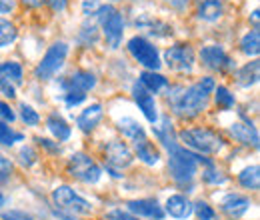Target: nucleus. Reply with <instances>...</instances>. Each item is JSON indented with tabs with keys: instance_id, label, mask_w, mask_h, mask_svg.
Segmentation results:
<instances>
[{
	"instance_id": "nucleus-1",
	"label": "nucleus",
	"mask_w": 260,
	"mask_h": 220,
	"mask_svg": "<svg viewBox=\"0 0 260 220\" xmlns=\"http://www.w3.org/2000/svg\"><path fill=\"white\" fill-rule=\"evenodd\" d=\"M216 84H214V78L206 76L202 80H198L196 84L188 86V88H182V86H174L168 90V102H170V108L174 110L176 116L188 120V118H194L198 116L208 100L210 95L214 92Z\"/></svg>"
},
{
	"instance_id": "nucleus-2",
	"label": "nucleus",
	"mask_w": 260,
	"mask_h": 220,
	"mask_svg": "<svg viewBox=\"0 0 260 220\" xmlns=\"http://www.w3.org/2000/svg\"><path fill=\"white\" fill-rule=\"evenodd\" d=\"M164 146L168 150V168H170V174H172V178L178 184H190L192 182L198 164H202V162L206 166L212 164L210 160L202 158V154H196L192 150L180 146L176 140H170Z\"/></svg>"
},
{
	"instance_id": "nucleus-3",
	"label": "nucleus",
	"mask_w": 260,
	"mask_h": 220,
	"mask_svg": "<svg viewBox=\"0 0 260 220\" xmlns=\"http://www.w3.org/2000/svg\"><path fill=\"white\" fill-rule=\"evenodd\" d=\"M180 142L192 150L196 154H216L218 150H222L224 146V140L218 132L214 130H208V128H188V130H182L178 134Z\"/></svg>"
},
{
	"instance_id": "nucleus-4",
	"label": "nucleus",
	"mask_w": 260,
	"mask_h": 220,
	"mask_svg": "<svg viewBox=\"0 0 260 220\" xmlns=\"http://www.w3.org/2000/svg\"><path fill=\"white\" fill-rule=\"evenodd\" d=\"M52 200L58 206L54 214L64 220H74L76 216L90 214V210H92L90 202L84 200L80 194H76L70 186H58V188H54Z\"/></svg>"
},
{
	"instance_id": "nucleus-5",
	"label": "nucleus",
	"mask_w": 260,
	"mask_h": 220,
	"mask_svg": "<svg viewBox=\"0 0 260 220\" xmlns=\"http://www.w3.org/2000/svg\"><path fill=\"white\" fill-rule=\"evenodd\" d=\"M98 20L102 24V30H104V36H106V42L110 48H118L120 42H122V34H124V20H122V14L118 10H114L110 4L102 6L96 10Z\"/></svg>"
},
{
	"instance_id": "nucleus-6",
	"label": "nucleus",
	"mask_w": 260,
	"mask_h": 220,
	"mask_svg": "<svg viewBox=\"0 0 260 220\" xmlns=\"http://www.w3.org/2000/svg\"><path fill=\"white\" fill-rule=\"evenodd\" d=\"M66 56H68V46H66L64 42L52 44V46L48 48V52L44 54V58L40 60V64L36 66L34 76H36L38 80H50V78H54V74L62 68Z\"/></svg>"
},
{
	"instance_id": "nucleus-7",
	"label": "nucleus",
	"mask_w": 260,
	"mask_h": 220,
	"mask_svg": "<svg viewBox=\"0 0 260 220\" xmlns=\"http://www.w3.org/2000/svg\"><path fill=\"white\" fill-rule=\"evenodd\" d=\"M68 172H70L76 180L86 182V184H94V182L100 180V176H102L100 166H98L92 158L82 154V152L70 156V160H68Z\"/></svg>"
},
{
	"instance_id": "nucleus-8",
	"label": "nucleus",
	"mask_w": 260,
	"mask_h": 220,
	"mask_svg": "<svg viewBox=\"0 0 260 220\" xmlns=\"http://www.w3.org/2000/svg\"><path fill=\"white\" fill-rule=\"evenodd\" d=\"M104 160H106V170H108L114 178H120L118 170L130 166L134 156H132L130 148L124 142L112 140V142H108V144L104 146Z\"/></svg>"
},
{
	"instance_id": "nucleus-9",
	"label": "nucleus",
	"mask_w": 260,
	"mask_h": 220,
	"mask_svg": "<svg viewBox=\"0 0 260 220\" xmlns=\"http://www.w3.org/2000/svg\"><path fill=\"white\" fill-rule=\"evenodd\" d=\"M128 50H130V54L142 64L144 68H148V70H154V72H156V70L160 68V64H162L160 62V56H158L156 46H154L152 42H148L146 38H142V36L130 38Z\"/></svg>"
},
{
	"instance_id": "nucleus-10",
	"label": "nucleus",
	"mask_w": 260,
	"mask_h": 220,
	"mask_svg": "<svg viewBox=\"0 0 260 220\" xmlns=\"http://www.w3.org/2000/svg\"><path fill=\"white\" fill-rule=\"evenodd\" d=\"M164 62L168 64V68L178 70V72H190L194 66V50L188 44H176L170 46L164 52Z\"/></svg>"
},
{
	"instance_id": "nucleus-11",
	"label": "nucleus",
	"mask_w": 260,
	"mask_h": 220,
	"mask_svg": "<svg viewBox=\"0 0 260 220\" xmlns=\"http://www.w3.org/2000/svg\"><path fill=\"white\" fill-rule=\"evenodd\" d=\"M22 84V66L18 62L0 64V92L8 98L16 96V86Z\"/></svg>"
},
{
	"instance_id": "nucleus-12",
	"label": "nucleus",
	"mask_w": 260,
	"mask_h": 220,
	"mask_svg": "<svg viewBox=\"0 0 260 220\" xmlns=\"http://www.w3.org/2000/svg\"><path fill=\"white\" fill-rule=\"evenodd\" d=\"M200 60H202V64H204L206 68L218 70V72H226V70L232 68L230 56H228L220 46H214V44L204 46V48L200 50Z\"/></svg>"
},
{
	"instance_id": "nucleus-13",
	"label": "nucleus",
	"mask_w": 260,
	"mask_h": 220,
	"mask_svg": "<svg viewBox=\"0 0 260 220\" xmlns=\"http://www.w3.org/2000/svg\"><path fill=\"white\" fill-rule=\"evenodd\" d=\"M132 98H134V102L138 104V108L142 110V114L146 116V120L152 122V124H156L158 112H156V102H154L152 92H148L140 82H136V84L132 86Z\"/></svg>"
},
{
	"instance_id": "nucleus-14",
	"label": "nucleus",
	"mask_w": 260,
	"mask_h": 220,
	"mask_svg": "<svg viewBox=\"0 0 260 220\" xmlns=\"http://www.w3.org/2000/svg\"><path fill=\"white\" fill-rule=\"evenodd\" d=\"M60 86L64 88V92L74 90V92H88L96 86V76L92 72L86 70H76L74 74H70L68 78H64L60 82Z\"/></svg>"
},
{
	"instance_id": "nucleus-15",
	"label": "nucleus",
	"mask_w": 260,
	"mask_h": 220,
	"mask_svg": "<svg viewBox=\"0 0 260 220\" xmlns=\"http://www.w3.org/2000/svg\"><path fill=\"white\" fill-rule=\"evenodd\" d=\"M230 134L238 142H242L246 146H252V148H258V130H256V126L252 124L250 120L242 118L240 122H234V124L230 126Z\"/></svg>"
},
{
	"instance_id": "nucleus-16",
	"label": "nucleus",
	"mask_w": 260,
	"mask_h": 220,
	"mask_svg": "<svg viewBox=\"0 0 260 220\" xmlns=\"http://www.w3.org/2000/svg\"><path fill=\"white\" fill-rule=\"evenodd\" d=\"M196 14L204 22H216L224 14V2L222 0H198Z\"/></svg>"
},
{
	"instance_id": "nucleus-17",
	"label": "nucleus",
	"mask_w": 260,
	"mask_h": 220,
	"mask_svg": "<svg viewBox=\"0 0 260 220\" xmlns=\"http://www.w3.org/2000/svg\"><path fill=\"white\" fill-rule=\"evenodd\" d=\"M128 210L132 214H138V216H148L152 220H162L164 218V210L162 206L156 202V200H130L128 202Z\"/></svg>"
},
{
	"instance_id": "nucleus-18",
	"label": "nucleus",
	"mask_w": 260,
	"mask_h": 220,
	"mask_svg": "<svg viewBox=\"0 0 260 220\" xmlns=\"http://www.w3.org/2000/svg\"><path fill=\"white\" fill-rule=\"evenodd\" d=\"M166 212L172 216V218L184 220L192 216V202L182 196V194H172L168 200H166Z\"/></svg>"
},
{
	"instance_id": "nucleus-19",
	"label": "nucleus",
	"mask_w": 260,
	"mask_h": 220,
	"mask_svg": "<svg viewBox=\"0 0 260 220\" xmlns=\"http://www.w3.org/2000/svg\"><path fill=\"white\" fill-rule=\"evenodd\" d=\"M248 208H250V200L246 196H242V194H226L222 198V210L232 218L242 216Z\"/></svg>"
},
{
	"instance_id": "nucleus-20",
	"label": "nucleus",
	"mask_w": 260,
	"mask_h": 220,
	"mask_svg": "<svg viewBox=\"0 0 260 220\" xmlns=\"http://www.w3.org/2000/svg\"><path fill=\"white\" fill-rule=\"evenodd\" d=\"M100 118H102V106L92 104V106H88L80 112V116L76 118V124L82 132H92L100 122Z\"/></svg>"
},
{
	"instance_id": "nucleus-21",
	"label": "nucleus",
	"mask_w": 260,
	"mask_h": 220,
	"mask_svg": "<svg viewBox=\"0 0 260 220\" xmlns=\"http://www.w3.org/2000/svg\"><path fill=\"white\" fill-rule=\"evenodd\" d=\"M258 76H260V62L258 60H252V62L244 64L242 68H238L236 82H238V86L248 88V86H254L258 82Z\"/></svg>"
},
{
	"instance_id": "nucleus-22",
	"label": "nucleus",
	"mask_w": 260,
	"mask_h": 220,
	"mask_svg": "<svg viewBox=\"0 0 260 220\" xmlns=\"http://www.w3.org/2000/svg\"><path fill=\"white\" fill-rule=\"evenodd\" d=\"M134 148H136V154L138 158L144 162V164H156L160 160V152L154 148L152 142H148V138H142V140H136L134 142Z\"/></svg>"
},
{
	"instance_id": "nucleus-23",
	"label": "nucleus",
	"mask_w": 260,
	"mask_h": 220,
	"mask_svg": "<svg viewBox=\"0 0 260 220\" xmlns=\"http://www.w3.org/2000/svg\"><path fill=\"white\" fill-rule=\"evenodd\" d=\"M46 126H48V130L52 132V136L58 142H64V140L70 138V126H68V122H66L60 114H56V112L50 114L48 120H46Z\"/></svg>"
},
{
	"instance_id": "nucleus-24",
	"label": "nucleus",
	"mask_w": 260,
	"mask_h": 220,
	"mask_svg": "<svg viewBox=\"0 0 260 220\" xmlns=\"http://www.w3.org/2000/svg\"><path fill=\"white\" fill-rule=\"evenodd\" d=\"M140 84L148 90V92H158V90H162L164 86H168V80L164 78L162 74H158V72H154V70H144L142 74H140Z\"/></svg>"
},
{
	"instance_id": "nucleus-25",
	"label": "nucleus",
	"mask_w": 260,
	"mask_h": 220,
	"mask_svg": "<svg viewBox=\"0 0 260 220\" xmlns=\"http://www.w3.org/2000/svg\"><path fill=\"white\" fill-rule=\"evenodd\" d=\"M118 130H120V132H122L126 138H130L132 142L146 138V132H144V128L138 124L134 118H128V116L118 120Z\"/></svg>"
},
{
	"instance_id": "nucleus-26",
	"label": "nucleus",
	"mask_w": 260,
	"mask_h": 220,
	"mask_svg": "<svg viewBox=\"0 0 260 220\" xmlns=\"http://www.w3.org/2000/svg\"><path fill=\"white\" fill-rule=\"evenodd\" d=\"M238 182H240L244 188L258 190V186H260V168L256 166V164L246 166L244 170H240V174H238Z\"/></svg>"
},
{
	"instance_id": "nucleus-27",
	"label": "nucleus",
	"mask_w": 260,
	"mask_h": 220,
	"mask_svg": "<svg viewBox=\"0 0 260 220\" xmlns=\"http://www.w3.org/2000/svg\"><path fill=\"white\" fill-rule=\"evenodd\" d=\"M136 26L140 28H146L150 34H156V36H168L172 34V26H168L166 22H160V20H152L148 16H142L136 20Z\"/></svg>"
},
{
	"instance_id": "nucleus-28",
	"label": "nucleus",
	"mask_w": 260,
	"mask_h": 220,
	"mask_svg": "<svg viewBox=\"0 0 260 220\" xmlns=\"http://www.w3.org/2000/svg\"><path fill=\"white\" fill-rule=\"evenodd\" d=\"M240 50H242L246 56H258V52H260V32L256 30V28L242 36V40H240Z\"/></svg>"
},
{
	"instance_id": "nucleus-29",
	"label": "nucleus",
	"mask_w": 260,
	"mask_h": 220,
	"mask_svg": "<svg viewBox=\"0 0 260 220\" xmlns=\"http://www.w3.org/2000/svg\"><path fill=\"white\" fill-rule=\"evenodd\" d=\"M16 36H18L16 26H14L10 20L0 18V48H4V46H8V44H12V42L16 40Z\"/></svg>"
},
{
	"instance_id": "nucleus-30",
	"label": "nucleus",
	"mask_w": 260,
	"mask_h": 220,
	"mask_svg": "<svg viewBox=\"0 0 260 220\" xmlns=\"http://www.w3.org/2000/svg\"><path fill=\"white\" fill-rule=\"evenodd\" d=\"M20 140H22V134H20V132H14L10 126L0 122V144L12 146L14 142H20Z\"/></svg>"
},
{
	"instance_id": "nucleus-31",
	"label": "nucleus",
	"mask_w": 260,
	"mask_h": 220,
	"mask_svg": "<svg viewBox=\"0 0 260 220\" xmlns=\"http://www.w3.org/2000/svg\"><path fill=\"white\" fill-rule=\"evenodd\" d=\"M214 98H216V104H218L220 108H224V110L234 106V96L230 95V90H228L226 86L214 88Z\"/></svg>"
},
{
	"instance_id": "nucleus-32",
	"label": "nucleus",
	"mask_w": 260,
	"mask_h": 220,
	"mask_svg": "<svg viewBox=\"0 0 260 220\" xmlns=\"http://www.w3.org/2000/svg\"><path fill=\"white\" fill-rule=\"evenodd\" d=\"M78 40L84 44V46H90V44H94L98 40V32H96V24H84L82 26V30H80V34H78Z\"/></svg>"
},
{
	"instance_id": "nucleus-33",
	"label": "nucleus",
	"mask_w": 260,
	"mask_h": 220,
	"mask_svg": "<svg viewBox=\"0 0 260 220\" xmlns=\"http://www.w3.org/2000/svg\"><path fill=\"white\" fill-rule=\"evenodd\" d=\"M192 212H196V216L200 220H214L216 218V212L212 210V206H208L206 202H196L192 204Z\"/></svg>"
},
{
	"instance_id": "nucleus-34",
	"label": "nucleus",
	"mask_w": 260,
	"mask_h": 220,
	"mask_svg": "<svg viewBox=\"0 0 260 220\" xmlns=\"http://www.w3.org/2000/svg\"><path fill=\"white\" fill-rule=\"evenodd\" d=\"M202 178H204V182H208V184H224V182H226V178H224L212 164L206 166V170L202 172Z\"/></svg>"
},
{
	"instance_id": "nucleus-35",
	"label": "nucleus",
	"mask_w": 260,
	"mask_h": 220,
	"mask_svg": "<svg viewBox=\"0 0 260 220\" xmlns=\"http://www.w3.org/2000/svg\"><path fill=\"white\" fill-rule=\"evenodd\" d=\"M18 158H20V164H22V166L30 168V166H34V164H36L38 154L34 152L32 146H22V148H20V152H18Z\"/></svg>"
},
{
	"instance_id": "nucleus-36",
	"label": "nucleus",
	"mask_w": 260,
	"mask_h": 220,
	"mask_svg": "<svg viewBox=\"0 0 260 220\" xmlns=\"http://www.w3.org/2000/svg\"><path fill=\"white\" fill-rule=\"evenodd\" d=\"M20 116H22V120H24L28 126H36L38 122H40L38 112L34 110L32 106H28V104H20Z\"/></svg>"
},
{
	"instance_id": "nucleus-37",
	"label": "nucleus",
	"mask_w": 260,
	"mask_h": 220,
	"mask_svg": "<svg viewBox=\"0 0 260 220\" xmlns=\"http://www.w3.org/2000/svg\"><path fill=\"white\" fill-rule=\"evenodd\" d=\"M10 174H12V162H10L6 156L0 154V184L8 182Z\"/></svg>"
},
{
	"instance_id": "nucleus-38",
	"label": "nucleus",
	"mask_w": 260,
	"mask_h": 220,
	"mask_svg": "<svg viewBox=\"0 0 260 220\" xmlns=\"http://www.w3.org/2000/svg\"><path fill=\"white\" fill-rule=\"evenodd\" d=\"M62 98H64V102L68 104V106H76V104H80V102H84V100H86V95H84V92L68 90V92L62 95Z\"/></svg>"
},
{
	"instance_id": "nucleus-39",
	"label": "nucleus",
	"mask_w": 260,
	"mask_h": 220,
	"mask_svg": "<svg viewBox=\"0 0 260 220\" xmlns=\"http://www.w3.org/2000/svg\"><path fill=\"white\" fill-rule=\"evenodd\" d=\"M0 118H4L6 122H14V118H16V114L12 112V108L4 100H0Z\"/></svg>"
},
{
	"instance_id": "nucleus-40",
	"label": "nucleus",
	"mask_w": 260,
	"mask_h": 220,
	"mask_svg": "<svg viewBox=\"0 0 260 220\" xmlns=\"http://www.w3.org/2000/svg\"><path fill=\"white\" fill-rule=\"evenodd\" d=\"M98 8H100V2H98V0H84V2H82V12H84L86 16H94Z\"/></svg>"
},
{
	"instance_id": "nucleus-41",
	"label": "nucleus",
	"mask_w": 260,
	"mask_h": 220,
	"mask_svg": "<svg viewBox=\"0 0 260 220\" xmlns=\"http://www.w3.org/2000/svg\"><path fill=\"white\" fill-rule=\"evenodd\" d=\"M2 220H32V218L26 212H22V210H8V212L2 214Z\"/></svg>"
},
{
	"instance_id": "nucleus-42",
	"label": "nucleus",
	"mask_w": 260,
	"mask_h": 220,
	"mask_svg": "<svg viewBox=\"0 0 260 220\" xmlns=\"http://www.w3.org/2000/svg\"><path fill=\"white\" fill-rule=\"evenodd\" d=\"M108 218L110 220H138V216L132 214V212H124V210H112V212L108 214Z\"/></svg>"
},
{
	"instance_id": "nucleus-43",
	"label": "nucleus",
	"mask_w": 260,
	"mask_h": 220,
	"mask_svg": "<svg viewBox=\"0 0 260 220\" xmlns=\"http://www.w3.org/2000/svg\"><path fill=\"white\" fill-rule=\"evenodd\" d=\"M36 142H38L42 148L50 150V152H60V146H58V144H52V142H50V140H46V138H36Z\"/></svg>"
},
{
	"instance_id": "nucleus-44",
	"label": "nucleus",
	"mask_w": 260,
	"mask_h": 220,
	"mask_svg": "<svg viewBox=\"0 0 260 220\" xmlns=\"http://www.w3.org/2000/svg\"><path fill=\"white\" fill-rule=\"evenodd\" d=\"M44 2H46L54 12H62L66 8V0H44Z\"/></svg>"
},
{
	"instance_id": "nucleus-45",
	"label": "nucleus",
	"mask_w": 260,
	"mask_h": 220,
	"mask_svg": "<svg viewBox=\"0 0 260 220\" xmlns=\"http://www.w3.org/2000/svg\"><path fill=\"white\" fill-rule=\"evenodd\" d=\"M10 10H14V2L12 0H0V14H6Z\"/></svg>"
},
{
	"instance_id": "nucleus-46",
	"label": "nucleus",
	"mask_w": 260,
	"mask_h": 220,
	"mask_svg": "<svg viewBox=\"0 0 260 220\" xmlns=\"http://www.w3.org/2000/svg\"><path fill=\"white\" fill-rule=\"evenodd\" d=\"M170 4H172L174 8H178V10H182V8L188 4V0H170Z\"/></svg>"
},
{
	"instance_id": "nucleus-47",
	"label": "nucleus",
	"mask_w": 260,
	"mask_h": 220,
	"mask_svg": "<svg viewBox=\"0 0 260 220\" xmlns=\"http://www.w3.org/2000/svg\"><path fill=\"white\" fill-rule=\"evenodd\" d=\"M44 0H22V4L24 6H28V8H36V6H40Z\"/></svg>"
},
{
	"instance_id": "nucleus-48",
	"label": "nucleus",
	"mask_w": 260,
	"mask_h": 220,
	"mask_svg": "<svg viewBox=\"0 0 260 220\" xmlns=\"http://www.w3.org/2000/svg\"><path fill=\"white\" fill-rule=\"evenodd\" d=\"M252 22H254V28L258 30V10H254V12H252Z\"/></svg>"
},
{
	"instance_id": "nucleus-49",
	"label": "nucleus",
	"mask_w": 260,
	"mask_h": 220,
	"mask_svg": "<svg viewBox=\"0 0 260 220\" xmlns=\"http://www.w3.org/2000/svg\"><path fill=\"white\" fill-rule=\"evenodd\" d=\"M4 202H6V198H4V194L0 192V206H4Z\"/></svg>"
}]
</instances>
